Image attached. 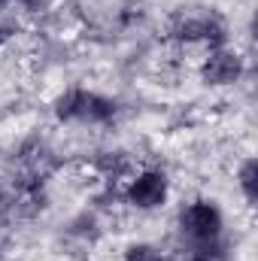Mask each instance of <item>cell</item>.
<instances>
[{
    "mask_svg": "<svg viewBox=\"0 0 258 261\" xmlns=\"http://www.w3.org/2000/svg\"><path fill=\"white\" fill-rule=\"evenodd\" d=\"M240 189L246 192L249 200H255V195H258V189H255V161H249V164L240 170Z\"/></svg>",
    "mask_w": 258,
    "mask_h": 261,
    "instance_id": "5",
    "label": "cell"
},
{
    "mask_svg": "<svg viewBox=\"0 0 258 261\" xmlns=\"http://www.w3.org/2000/svg\"><path fill=\"white\" fill-rule=\"evenodd\" d=\"M183 228H186V234L192 240H197L200 246H210L219 237V231H222V213L213 203L197 200V203H192L183 213Z\"/></svg>",
    "mask_w": 258,
    "mask_h": 261,
    "instance_id": "2",
    "label": "cell"
},
{
    "mask_svg": "<svg viewBox=\"0 0 258 261\" xmlns=\"http://www.w3.org/2000/svg\"><path fill=\"white\" fill-rule=\"evenodd\" d=\"M58 116L64 119H82V122H104L113 116V103L91 91H67L58 100Z\"/></svg>",
    "mask_w": 258,
    "mask_h": 261,
    "instance_id": "1",
    "label": "cell"
},
{
    "mask_svg": "<svg viewBox=\"0 0 258 261\" xmlns=\"http://www.w3.org/2000/svg\"><path fill=\"white\" fill-rule=\"evenodd\" d=\"M128 197H131V203H137V206H143V210L161 206L164 197H167V179H164V173H155V170L140 173V176L131 182Z\"/></svg>",
    "mask_w": 258,
    "mask_h": 261,
    "instance_id": "3",
    "label": "cell"
},
{
    "mask_svg": "<svg viewBox=\"0 0 258 261\" xmlns=\"http://www.w3.org/2000/svg\"><path fill=\"white\" fill-rule=\"evenodd\" d=\"M203 76L210 82H234L240 76V58L231 52H213L203 67Z\"/></svg>",
    "mask_w": 258,
    "mask_h": 261,
    "instance_id": "4",
    "label": "cell"
}]
</instances>
